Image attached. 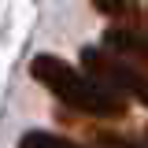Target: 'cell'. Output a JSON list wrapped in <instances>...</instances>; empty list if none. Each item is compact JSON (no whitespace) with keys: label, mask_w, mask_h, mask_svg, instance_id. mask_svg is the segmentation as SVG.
<instances>
[{"label":"cell","mask_w":148,"mask_h":148,"mask_svg":"<svg viewBox=\"0 0 148 148\" xmlns=\"http://www.w3.org/2000/svg\"><path fill=\"white\" fill-rule=\"evenodd\" d=\"M30 74L48 92H56L67 108L82 111V115H92V119H122L126 115V100L115 89H108L89 71H78V67L56 59V56H37L30 63Z\"/></svg>","instance_id":"1"},{"label":"cell","mask_w":148,"mask_h":148,"mask_svg":"<svg viewBox=\"0 0 148 148\" xmlns=\"http://www.w3.org/2000/svg\"><path fill=\"white\" fill-rule=\"evenodd\" d=\"M82 63L96 82H104L115 92H126V96H133L137 104L148 108V74L130 67L119 52H111V48H82Z\"/></svg>","instance_id":"2"},{"label":"cell","mask_w":148,"mask_h":148,"mask_svg":"<svg viewBox=\"0 0 148 148\" xmlns=\"http://www.w3.org/2000/svg\"><path fill=\"white\" fill-rule=\"evenodd\" d=\"M104 45H108L111 52L133 56L137 63L148 67V34L141 30V26H111L108 34H104Z\"/></svg>","instance_id":"3"},{"label":"cell","mask_w":148,"mask_h":148,"mask_svg":"<svg viewBox=\"0 0 148 148\" xmlns=\"http://www.w3.org/2000/svg\"><path fill=\"white\" fill-rule=\"evenodd\" d=\"M92 8L100 15H108L111 22H119V26H137L145 18V8L137 0H92Z\"/></svg>","instance_id":"4"},{"label":"cell","mask_w":148,"mask_h":148,"mask_svg":"<svg viewBox=\"0 0 148 148\" xmlns=\"http://www.w3.org/2000/svg\"><path fill=\"white\" fill-rule=\"evenodd\" d=\"M18 148H82V145H74L59 133H48V130H30L18 137Z\"/></svg>","instance_id":"5"},{"label":"cell","mask_w":148,"mask_h":148,"mask_svg":"<svg viewBox=\"0 0 148 148\" xmlns=\"http://www.w3.org/2000/svg\"><path fill=\"white\" fill-rule=\"evenodd\" d=\"M100 148H148V141H133V137H119V133H96Z\"/></svg>","instance_id":"6"},{"label":"cell","mask_w":148,"mask_h":148,"mask_svg":"<svg viewBox=\"0 0 148 148\" xmlns=\"http://www.w3.org/2000/svg\"><path fill=\"white\" fill-rule=\"evenodd\" d=\"M145 141H148V130H145Z\"/></svg>","instance_id":"7"}]
</instances>
